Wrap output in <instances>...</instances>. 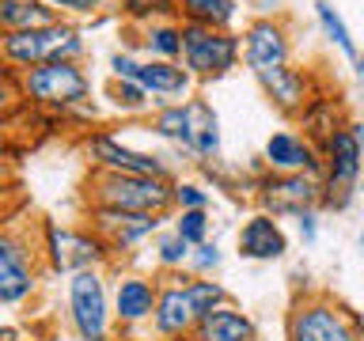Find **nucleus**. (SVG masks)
<instances>
[{"mask_svg":"<svg viewBox=\"0 0 364 341\" xmlns=\"http://www.w3.org/2000/svg\"><path fill=\"white\" fill-rule=\"evenodd\" d=\"M23 95L46 107H76L91 95V80L76 68V61H50L27 68L23 76Z\"/></svg>","mask_w":364,"mask_h":341,"instance_id":"obj_5","label":"nucleus"},{"mask_svg":"<svg viewBox=\"0 0 364 341\" xmlns=\"http://www.w3.org/2000/svg\"><path fill=\"white\" fill-rule=\"evenodd\" d=\"M152 323L164 337H178V334H186L190 326H198V311H193V303H190L186 284H171V288L159 292Z\"/></svg>","mask_w":364,"mask_h":341,"instance_id":"obj_18","label":"nucleus"},{"mask_svg":"<svg viewBox=\"0 0 364 341\" xmlns=\"http://www.w3.org/2000/svg\"><path fill=\"white\" fill-rule=\"evenodd\" d=\"M186 292H190V303H193V311H198V318H205L209 311H216V307H224V288L216 281H190Z\"/></svg>","mask_w":364,"mask_h":341,"instance_id":"obj_26","label":"nucleus"},{"mask_svg":"<svg viewBox=\"0 0 364 341\" xmlns=\"http://www.w3.org/2000/svg\"><path fill=\"white\" fill-rule=\"evenodd\" d=\"M315 16H318V27H323V34L338 45L341 53H346V57H360V53H357V42H353V34H349V27H346V19L338 16V8L330 4V0H315Z\"/></svg>","mask_w":364,"mask_h":341,"instance_id":"obj_23","label":"nucleus"},{"mask_svg":"<svg viewBox=\"0 0 364 341\" xmlns=\"http://www.w3.org/2000/svg\"><path fill=\"white\" fill-rule=\"evenodd\" d=\"M262 201L269 205L273 212H296L311 209L318 201V186L307 175H273L262 182Z\"/></svg>","mask_w":364,"mask_h":341,"instance_id":"obj_14","label":"nucleus"},{"mask_svg":"<svg viewBox=\"0 0 364 341\" xmlns=\"http://www.w3.org/2000/svg\"><path fill=\"white\" fill-rule=\"evenodd\" d=\"M129 16H159V11H171L175 0H122Z\"/></svg>","mask_w":364,"mask_h":341,"instance_id":"obj_31","label":"nucleus"},{"mask_svg":"<svg viewBox=\"0 0 364 341\" xmlns=\"http://www.w3.org/2000/svg\"><path fill=\"white\" fill-rule=\"evenodd\" d=\"M95 201L102 205V209L159 216L171 201H175V186H171L164 175H122V170H102V175H95Z\"/></svg>","mask_w":364,"mask_h":341,"instance_id":"obj_1","label":"nucleus"},{"mask_svg":"<svg viewBox=\"0 0 364 341\" xmlns=\"http://www.w3.org/2000/svg\"><path fill=\"white\" fill-rule=\"evenodd\" d=\"M50 8H65V11H80V16H87V11H95L102 0H46Z\"/></svg>","mask_w":364,"mask_h":341,"instance_id":"obj_33","label":"nucleus"},{"mask_svg":"<svg viewBox=\"0 0 364 341\" xmlns=\"http://www.w3.org/2000/svg\"><path fill=\"white\" fill-rule=\"evenodd\" d=\"M175 232L186 239L190 247H201L205 235H209V216H205V209H186L175 220Z\"/></svg>","mask_w":364,"mask_h":341,"instance_id":"obj_27","label":"nucleus"},{"mask_svg":"<svg viewBox=\"0 0 364 341\" xmlns=\"http://www.w3.org/2000/svg\"><path fill=\"white\" fill-rule=\"evenodd\" d=\"M110 68L118 80H133L141 84L148 95H164V99H175V95H186L190 91V72L178 68L175 61H133L125 53H114L110 57Z\"/></svg>","mask_w":364,"mask_h":341,"instance_id":"obj_6","label":"nucleus"},{"mask_svg":"<svg viewBox=\"0 0 364 341\" xmlns=\"http://www.w3.org/2000/svg\"><path fill=\"white\" fill-rule=\"evenodd\" d=\"M266 163L281 175H311L318 170L315 148L296 133H273L266 141Z\"/></svg>","mask_w":364,"mask_h":341,"instance_id":"obj_17","label":"nucleus"},{"mask_svg":"<svg viewBox=\"0 0 364 341\" xmlns=\"http://www.w3.org/2000/svg\"><path fill=\"white\" fill-rule=\"evenodd\" d=\"M243 42L232 31L205 27V23H182V61L190 76H224L235 68Z\"/></svg>","mask_w":364,"mask_h":341,"instance_id":"obj_3","label":"nucleus"},{"mask_svg":"<svg viewBox=\"0 0 364 341\" xmlns=\"http://www.w3.org/2000/svg\"><path fill=\"white\" fill-rule=\"evenodd\" d=\"M144 45H148L152 53H159V61H175V57H182V27H175V23L148 27Z\"/></svg>","mask_w":364,"mask_h":341,"instance_id":"obj_25","label":"nucleus"},{"mask_svg":"<svg viewBox=\"0 0 364 341\" xmlns=\"http://www.w3.org/2000/svg\"><path fill=\"white\" fill-rule=\"evenodd\" d=\"M357 76H360V80H364V53H360V57H357Z\"/></svg>","mask_w":364,"mask_h":341,"instance_id":"obj_36","label":"nucleus"},{"mask_svg":"<svg viewBox=\"0 0 364 341\" xmlns=\"http://www.w3.org/2000/svg\"><path fill=\"white\" fill-rule=\"evenodd\" d=\"M360 193H364V182H360Z\"/></svg>","mask_w":364,"mask_h":341,"instance_id":"obj_39","label":"nucleus"},{"mask_svg":"<svg viewBox=\"0 0 364 341\" xmlns=\"http://www.w3.org/2000/svg\"><path fill=\"white\" fill-rule=\"evenodd\" d=\"M209 121H216V114L205 107L201 99H193V102H175V107H164L156 114V125L152 129L159 136H167V141H178V144H186L190 152L198 148V133L205 129Z\"/></svg>","mask_w":364,"mask_h":341,"instance_id":"obj_10","label":"nucleus"},{"mask_svg":"<svg viewBox=\"0 0 364 341\" xmlns=\"http://www.w3.org/2000/svg\"><path fill=\"white\" fill-rule=\"evenodd\" d=\"M289 341H357L349 318L334 303H300L289 318Z\"/></svg>","mask_w":364,"mask_h":341,"instance_id":"obj_8","label":"nucleus"},{"mask_svg":"<svg viewBox=\"0 0 364 341\" xmlns=\"http://www.w3.org/2000/svg\"><path fill=\"white\" fill-rule=\"evenodd\" d=\"M34 288V266L11 235L0 239V300L4 303H19L23 296H31Z\"/></svg>","mask_w":364,"mask_h":341,"instance_id":"obj_15","label":"nucleus"},{"mask_svg":"<svg viewBox=\"0 0 364 341\" xmlns=\"http://www.w3.org/2000/svg\"><path fill=\"white\" fill-rule=\"evenodd\" d=\"M262 80V87L269 91V99L277 102L281 110H300L307 102V80L304 72H296V68L281 65V68H266V72H255Z\"/></svg>","mask_w":364,"mask_h":341,"instance_id":"obj_21","label":"nucleus"},{"mask_svg":"<svg viewBox=\"0 0 364 341\" xmlns=\"http://www.w3.org/2000/svg\"><path fill=\"white\" fill-rule=\"evenodd\" d=\"M186 11V23H205V27H228L239 16L235 0H193V4H182Z\"/></svg>","mask_w":364,"mask_h":341,"instance_id":"obj_24","label":"nucleus"},{"mask_svg":"<svg viewBox=\"0 0 364 341\" xmlns=\"http://www.w3.org/2000/svg\"><path fill=\"white\" fill-rule=\"evenodd\" d=\"M80 53H84V38L68 23H50V27H38V31H4V57L16 68L73 61Z\"/></svg>","mask_w":364,"mask_h":341,"instance_id":"obj_2","label":"nucleus"},{"mask_svg":"<svg viewBox=\"0 0 364 341\" xmlns=\"http://www.w3.org/2000/svg\"><path fill=\"white\" fill-rule=\"evenodd\" d=\"M213 266H220V250H216L213 243H201L198 254H193V269L205 273V269H213Z\"/></svg>","mask_w":364,"mask_h":341,"instance_id":"obj_32","label":"nucleus"},{"mask_svg":"<svg viewBox=\"0 0 364 341\" xmlns=\"http://www.w3.org/2000/svg\"><path fill=\"white\" fill-rule=\"evenodd\" d=\"M323 152H326V186L338 190V193H349L357 186V175H360V163H364V152L357 144L353 129H334L323 141Z\"/></svg>","mask_w":364,"mask_h":341,"instance_id":"obj_9","label":"nucleus"},{"mask_svg":"<svg viewBox=\"0 0 364 341\" xmlns=\"http://www.w3.org/2000/svg\"><path fill=\"white\" fill-rule=\"evenodd\" d=\"M95 227L102 235H110V247L129 250L133 243H141L144 235H152L159 227V216L152 212H122V209H95Z\"/></svg>","mask_w":364,"mask_h":341,"instance_id":"obj_16","label":"nucleus"},{"mask_svg":"<svg viewBox=\"0 0 364 341\" xmlns=\"http://www.w3.org/2000/svg\"><path fill=\"white\" fill-rule=\"evenodd\" d=\"M144 99H148V91L141 84H133V80H118V87H114V102L125 110H141Z\"/></svg>","mask_w":364,"mask_h":341,"instance_id":"obj_29","label":"nucleus"},{"mask_svg":"<svg viewBox=\"0 0 364 341\" xmlns=\"http://www.w3.org/2000/svg\"><path fill=\"white\" fill-rule=\"evenodd\" d=\"M243 53H247V65L255 68V72L289 65V38H284L281 23L255 19L243 34Z\"/></svg>","mask_w":364,"mask_h":341,"instance_id":"obj_11","label":"nucleus"},{"mask_svg":"<svg viewBox=\"0 0 364 341\" xmlns=\"http://www.w3.org/2000/svg\"><path fill=\"white\" fill-rule=\"evenodd\" d=\"M91 156L99 159L102 170H122V175H164L167 178V167L159 156H148V152H133V148H125L122 141H114V136L99 133L91 136Z\"/></svg>","mask_w":364,"mask_h":341,"instance_id":"obj_12","label":"nucleus"},{"mask_svg":"<svg viewBox=\"0 0 364 341\" xmlns=\"http://www.w3.org/2000/svg\"><path fill=\"white\" fill-rule=\"evenodd\" d=\"M0 23L4 31H38L57 19L46 0H0Z\"/></svg>","mask_w":364,"mask_h":341,"instance_id":"obj_22","label":"nucleus"},{"mask_svg":"<svg viewBox=\"0 0 364 341\" xmlns=\"http://www.w3.org/2000/svg\"><path fill=\"white\" fill-rule=\"evenodd\" d=\"M182 4H193V0H182Z\"/></svg>","mask_w":364,"mask_h":341,"instance_id":"obj_38","label":"nucleus"},{"mask_svg":"<svg viewBox=\"0 0 364 341\" xmlns=\"http://www.w3.org/2000/svg\"><path fill=\"white\" fill-rule=\"evenodd\" d=\"M156 258L164 261V266H182V261L190 258V243L178 232H171V235H164L156 243Z\"/></svg>","mask_w":364,"mask_h":341,"instance_id":"obj_28","label":"nucleus"},{"mask_svg":"<svg viewBox=\"0 0 364 341\" xmlns=\"http://www.w3.org/2000/svg\"><path fill=\"white\" fill-rule=\"evenodd\" d=\"M349 129H353V136H357V144H360V152H364V121H353Z\"/></svg>","mask_w":364,"mask_h":341,"instance_id":"obj_35","label":"nucleus"},{"mask_svg":"<svg viewBox=\"0 0 364 341\" xmlns=\"http://www.w3.org/2000/svg\"><path fill=\"white\" fill-rule=\"evenodd\" d=\"M300 235L311 243L315 239V212H300Z\"/></svg>","mask_w":364,"mask_h":341,"instance_id":"obj_34","label":"nucleus"},{"mask_svg":"<svg viewBox=\"0 0 364 341\" xmlns=\"http://www.w3.org/2000/svg\"><path fill=\"white\" fill-rule=\"evenodd\" d=\"M4 341H16V330H11V326L4 330Z\"/></svg>","mask_w":364,"mask_h":341,"instance_id":"obj_37","label":"nucleus"},{"mask_svg":"<svg viewBox=\"0 0 364 341\" xmlns=\"http://www.w3.org/2000/svg\"><path fill=\"white\" fill-rule=\"evenodd\" d=\"M193 341H255V323L235 307H216L205 318H198Z\"/></svg>","mask_w":364,"mask_h":341,"instance_id":"obj_20","label":"nucleus"},{"mask_svg":"<svg viewBox=\"0 0 364 341\" xmlns=\"http://www.w3.org/2000/svg\"><path fill=\"white\" fill-rule=\"evenodd\" d=\"M68 318H73L80 341H107L110 303H107V284L95 269H84L68 281Z\"/></svg>","mask_w":364,"mask_h":341,"instance_id":"obj_4","label":"nucleus"},{"mask_svg":"<svg viewBox=\"0 0 364 341\" xmlns=\"http://www.w3.org/2000/svg\"><path fill=\"white\" fill-rule=\"evenodd\" d=\"M159 303V292L152 281L144 277H122L118 292H114V315L118 323H141V318H152Z\"/></svg>","mask_w":364,"mask_h":341,"instance_id":"obj_19","label":"nucleus"},{"mask_svg":"<svg viewBox=\"0 0 364 341\" xmlns=\"http://www.w3.org/2000/svg\"><path fill=\"white\" fill-rule=\"evenodd\" d=\"M289 250V239H284L281 224L273 220L269 212H258L239 227V254L255 258V261H273Z\"/></svg>","mask_w":364,"mask_h":341,"instance_id":"obj_13","label":"nucleus"},{"mask_svg":"<svg viewBox=\"0 0 364 341\" xmlns=\"http://www.w3.org/2000/svg\"><path fill=\"white\" fill-rule=\"evenodd\" d=\"M46 250H50V266L57 273H84L107 258V243L99 235L68 232L57 224H46Z\"/></svg>","mask_w":364,"mask_h":341,"instance_id":"obj_7","label":"nucleus"},{"mask_svg":"<svg viewBox=\"0 0 364 341\" xmlns=\"http://www.w3.org/2000/svg\"><path fill=\"white\" fill-rule=\"evenodd\" d=\"M175 205H182V212L186 209H205L209 205V193L201 186H193V182H178L175 186Z\"/></svg>","mask_w":364,"mask_h":341,"instance_id":"obj_30","label":"nucleus"}]
</instances>
